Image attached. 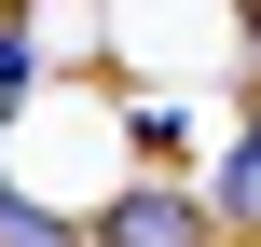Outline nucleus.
<instances>
[{"instance_id": "5", "label": "nucleus", "mask_w": 261, "mask_h": 247, "mask_svg": "<svg viewBox=\"0 0 261 247\" xmlns=\"http://www.w3.org/2000/svg\"><path fill=\"white\" fill-rule=\"evenodd\" d=\"M0 14H28V0H0Z\"/></svg>"}, {"instance_id": "2", "label": "nucleus", "mask_w": 261, "mask_h": 247, "mask_svg": "<svg viewBox=\"0 0 261 247\" xmlns=\"http://www.w3.org/2000/svg\"><path fill=\"white\" fill-rule=\"evenodd\" d=\"M193 193H206V220H220V247H234V234L261 247V124L234 138V165H220V179H193Z\"/></svg>"}, {"instance_id": "4", "label": "nucleus", "mask_w": 261, "mask_h": 247, "mask_svg": "<svg viewBox=\"0 0 261 247\" xmlns=\"http://www.w3.org/2000/svg\"><path fill=\"white\" fill-rule=\"evenodd\" d=\"M28 83H41V55H28V28H14V14H0V110H14V96H28Z\"/></svg>"}, {"instance_id": "3", "label": "nucleus", "mask_w": 261, "mask_h": 247, "mask_svg": "<svg viewBox=\"0 0 261 247\" xmlns=\"http://www.w3.org/2000/svg\"><path fill=\"white\" fill-rule=\"evenodd\" d=\"M0 247H83V220H55V206H28V193L0 179Z\"/></svg>"}, {"instance_id": "1", "label": "nucleus", "mask_w": 261, "mask_h": 247, "mask_svg": "<svg viewBox=\"0 0 261 247\" xmlns=\"http://www.w3.org/2000/svg\"><path fill=\"white\" fill-rule=\"evenodd\" d=\"M83 247H220V220H206L193 179H124V193L96 206V234H83Z\"/></svg>"}]
</instances>
